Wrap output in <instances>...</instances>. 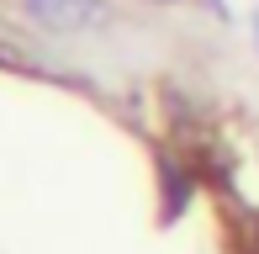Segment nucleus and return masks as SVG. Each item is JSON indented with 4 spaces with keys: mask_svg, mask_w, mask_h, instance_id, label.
<instances>
[{
    "mask_svg": "<svg viewBox=\"0 0 259 254\" xmlns=\"http://www.w3.org/2000/svg\"><path fill=\"white\" fill-rule=\"evenodd\" d=\"M154 170H159V223H175V217H185V206H191L196 196V164H185V159H175L169 148H159L154 154Z\"/></svg>",
    "mask_w": 259,
    "mask_h": 254,
    "instance_id": "f257e3e1",
    "label": "nucleus"
},
{
    "mask_svg": "<svg viewBox=\"0 0 259 254\" xmlns=\"http://www.w3.org/2000/svg\"><path fill=\"white\" fill-rule=\"evenodd\" d=\"M27 6V16L32 21H42V27H53V32H85V27H96L101 21V0H21Z\"/></svg>",
    "mask_w": 259,
    "mask_h": 254,
    "instance_id": "f03ea898",
    "label": "nucleus"
},
{
    "mask_svg": "<svg viewBox=\"0 0 259 254\" xmlns=\"http://www.w3.org/2000/svg\"><path fill=\"white\" fill-rule=\"evenodd\" d=\"M228 249L233 254H259V212L238 206V212L228 217Z\"/></svg>",
    "mask_w": 259,
    "mask_h": 254,
    "instance_id": "7ed1b4c3",
    "label": "nucleus"
},
{
    "mask_svg": "<svg viewBox=\"0 0 259 254\" xmlns=\"http://www.w3.org/2000/svg\"><path fill=\"white\" fill-rule=\"evenodd\" d=\"M206 11H211V16H222V21L233 16V11H228V0H206Z\"/></svg>",
    "mask_w": 259,
    "mask_h": 254,
    "instance_id": "20e7f679",
    "label": "nucleus"
},
{
    "mask_svg": "<svg viewBox=\"0 0 259 254\" xmlns=\"http://www.w3.org/2000/svg\"><path fill=\"white\" fill-rule=\"evenodd\" d=\"M249 32H254V48H259V11H254V16H249Z\"/></svg>",
    "mask_w": 259,
    "mask_h": 254,
    "instance_id": "39448f33",
    "label": "nucleus"
},
{
    "mask_svg": "<svg viewBox=\"0 0 259 254\" xmlns=\"http://www.w3.org/2000/svg\"><path fill=\"white\" fill-rule=\"evenodd\" d=\"M164 6H169V0H164Z\"/></svg>",
    "mask_w": 259,
    "mask_h": 254,
    "instance_id": "423d86ee",
    "label": "nucleus"
}]
</instances>
